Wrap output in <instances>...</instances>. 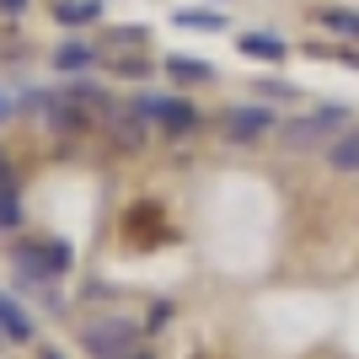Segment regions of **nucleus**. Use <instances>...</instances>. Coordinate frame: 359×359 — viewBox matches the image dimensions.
Listing matches in <instances>:
<instances>
[{
    "mask_svg": "<svg viewBox=\"0 0 359 359\" xmlns=\"http://www.w3.org/2000/svg\"><path fill=\"white\" fill-rule=\"evenodd\" d=\"M16 269H22V279H27L32 290H43L54 273L70 269V247H65V241H48V247H16Z\"/></svg>",
    "mask_w": 359,
    "mask_h": 359,
    "instance_id": "nucleus-1",
    "label": "nucleus"
},
{
    "mask_svg": "<svg viewBox=\"0 0 359 359\" xmlns=\"http://www.w3.org/2000/svg\"><path fill=\"white\" fill-rule=\"evenodd\" d=\"M344 118H348V107L327 102V107H316L311 118H295V123H285V140H290V145H316V140H327L332 129H344Z\"/></svg>",
    "mask_w": 359,
    "mask_h": 359,
    "instance_id": "nucleus-2",
    "label": "nucleus"
},
{
    "mask_svg": "<svg viewBox=\"0 0 359 359\" xmlns=\"http://www.w3.org/2000/svg\"><path fill=\"white\" fill-rule=\"evenodd\" d=\"M135 338H140L135 322H97V327H86V348L97 359H123L135 348Z\"/></svg>",
    "mask_w": 359,
    "mask_h": 359,
    "instance_id": "nucleus-3",
    "label": "nucleus"
},
{
    "mask_svg": "<svg viewBox=\"0 0 359 359\" xmlns=\"http://www.w3.org/2000/svg\"><path fill=\"white\" fill-rule=\"evenodd\" d=\"M135 113H145V118H156L161 129H172V135H182V129H194L198 113L194 102H182V97H140Z\"/></svg>",
    "mask_w": 359,
    "mask_h": 359,
    "instance_id": "nucleus-4",
    "label": "nucleus"
},
{
    "mask_svg": "<svg viewBox=\"0 0 359 359\" xmlns=\"http://www.w3.org/2000/svg\"><path fill=\"white\" fill-rule=\"evenodd\" d=\"M273 107H236V113H225V140H236V145H252L273 129Z\"/></svg>",
    "mask_w": 359,
    "mask_h": 359,
    "instance_id": "nucleus-5",
    "label": "nucleus"
},
{
    "mask_svg": "<svg viewBox=\"0 0 359 359\" xmlns=\"http://www.w3.org/2000/svg\"><path fill=\"white\" fill-rule=\"evenodd\" d=\"M241 54L269 60V65H285V60H290V43L279 38V32H241Z\"/></svg>",
    "mask_w": 359,
    "mask_h": 359,
    "instance_id": "nucleus-6",
    "label": "nucleus"
},
{
    "mask_svg": "<svg viewBox=\"0 0 359 359\" xmlns=\"http://www.w3.org/2000/svg\"><path fill=\"white\" fill-rule=\"evenodd\" d=\"M0 332H6L11 344H27V338H32V316L22 311L11 295H0Z\"/></svg>",
    "mask_w": 359,
    "mask_h": 359,
    "instance_id": "nucleus-7",
    "label": "nucleus"
},
{
    "mask_svg": "<svg viewBox=\"0 0 359 359\" xmlns=\"http://www.w3.org/2000/svg\"><path fill=\"white\" fill-rule=\"evenodd\" d=\"M166 75H172V81H182V86H198V81H210V65L204 60H194V54H172V60H166Z\"/></svg>",
    "mask_w": 359,
    "mask_h": 359,
    "instance_id": "nucleus-8",
    "label": "nucleus"
},
{
    "mask_svg": "<svg viewBox=\"0 0 359 359\" xmlns=\"http://www.w3.org/2000/svg\"><path fill=\"white\" fill-rule=\"evenodd\" d=\"M327 161L338 166V172H359V129H348V135H338V140H332Z\"/></svg>",
    "mask_w": 359,
    "mask_h": 359,
    "instance_id": "nucleus-9",
    "label": "nucleus"
},
{
    "mask_svg": "<svg viewBox=\"0 0 359 359\" xmlns=\"http://www.w3.org/2000/svg\"><path fill=\"white\" fill-rule=\"evenodd\" d=\"M97 65V54H91L86 43H65L60 54H54V70H65V75H81V70H91Z\"/></svg>",
    "mask_w": 359,
    "mask_h": 359,
    "instance_id": "nucleus-10",
    "label": "nucleus"
},
{
    "mask_svg": "<svg viewBox=\"0 0 359 359\" xmlns=\"http://www.w3.org/2000/svg\"><path fill=\"white\" fill-rule=\"evenodd\" d=\"M54 16L70 22V27H81V22H97V16H102V0H60Z\"/></svg>",
    "mask_w": 359,
    "mask_h": 359,
    "instance_id": "nucleus-11",
    "label": "nucleus"
},
{
    "mask_svg": "<svg viewBox=\"0 0 359 359\" xmlns=\"http://www.w3.org/2000/svg\"><path fill=\"white\" fill-rule=\"evenodd\" d=\"M177 27H194V32H220L225 16L220 11H177Z\"/></svg>",
    "mask_w": 359,
    "mask_h": 359,
    "instance_id": "nucleus-12",
    "label": "nucleus"
},
{
    "mask_svg": "<svg viewBox=\"0 0 359 359\" xmlns=\"http://www.w3.org/2000/svg\"><path fill=\"white\" fill-rule=\"evenodd\" d=\"M322 27L344 32V38H359V11H338V6H327V11H322Z\"/></svg>",
    "mask_w": 359,
    "mask_h": 359,
    "instance_id": "nucleus-13",
    "label": "nucleus"
},
{
    "mask_svg": "<svg viewBox=\"0 0 359 359\" xmlns=\"http://www.w3.org/2000/svg\"><path fill=\"white\" fill-rule=\"evenodd\" d=\"M113 129H118V140H129V145H140V140H145V123H135V118H118Z\"/></svg>",
    "mask_w": 359,
    "mask_h": 359,
    "instance_id": "nucleus-14",
    "label": "nucleus"
},
{
    "mask_svg": "<svg viewBox=\"0 0 359 359\" xmlns=\"http://www.w3.org/2000/svg\"><path fill=\"white\" fill-rule=\"evenodd\" d=\"M22 220V210H16V198L11 194H0V225H16Z\"/></svg>",
    "mask_w": 359,
    "mask_h": 359,
    "instance_id": "nucleus-15",
    "label": "nucleus"
},
{
    "mask_svg": "<svg viewBox=\"0 0 359 359\" xmlns=\"http://www.w3.org/2000/svg\"><path fill=\"white\" fill-rule=\"evenodd\" d=\"M263 97H273V102H290V97H295V86H285V81H263Z\"/></svg>",
    "mask_w": 359,
    "mask_h": 359,
    "instance_id": "nucleus-16",
    "label": "nucleus"
},
{
    "mask_svg": "<svg viewBox=\"0 0 359 359\" xmlns=\"http://www.w3.org/2000/svg\"><path fill=\"white\" fill-rule=\"evenodd\" d=\"M0 118H11V97L6 91H0Z\"/></svg>",
    "mask_w": 359,
    "mask_h": 359,
    "instance_id": "nucleus-17",
    "label": "nucleus"
},
{
    "mask_svg": "<svg viewBox=\"0 0 359 359\" xmlns=\"http://www.w3.org/2000/svg\"><path fill=\"white\" fill-rule=\"evenodd\" d=\"M22 6H27V0H0V11H22Z\"/></svg>",
    "mask_w": 359,
    "mask_h": 359,
    "instance_id": "nucleus-18",
    "label": "nucleus"
},
{
    "mask_svg": "<svg viewBox=\"0 0 359 359\" xmlns=\"http://www.w3.org/2000/svg\"><path fill=\"white\" fill-rule=\"evenodd\" d=\"M43 359H65V354H54V348H48V354H43Z\"/></svg>",
    "mask_w": 359,
    "mask_h": 359,
    "instance_id": "nucleus-19",
    "label": "nucleus"
},
{
    "mask_svg": "<svg viewBox=\"0 0 359 359\" xmlns=\"http://www.w3.org/2000/svg\"><path fill=\"white\" fill-rule=\"evenodd\" d=\"M0 338H6V332H0Z\"/></svg>",
    "mask_w": 359,
    "mask_h": 359,
    "instance_id": "nucleus-20",
    "label": "nucleus"
}]
</instances>
